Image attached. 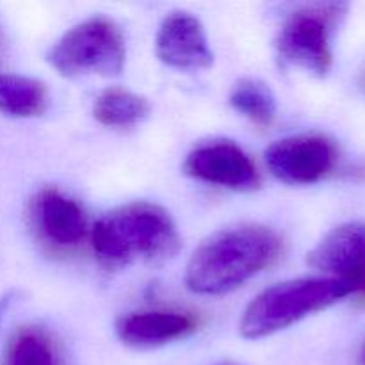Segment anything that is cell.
Listing matches in <instances>:
<instances>
[{"label": "cell", "mask_w": 365, "mask_h": 365, "mask_svg": "<svg viewBox=\"0 0 365 365\" xmlns=\"http://www.w3.org/2000/svg\"><path fill=\"white\" fill-rule=\"evenodd\" d=\"M280 253L282 239L273 228L255 223L223 228L195 250L185 285L195 294H227L273 266Z\"/></svg>", "instance_id": "obj_1"}, {"label": "cell", "mask_w": 365, "mask_h": 365, "mask_svg": "<svg viewBox=\"0 0 365 365\" xmlns=\"http://www.w3.org/2000/svg\"><path fill=\"white\" fill-rule=\"evenodd\" d=\"M96 259L120 267L138 259H170L180 248L177 225L166 209L150 202H132L103 214L89 232Z\"/></svg>", "instance_id": "obj_2"}, {"label": "cell", "mask_w": 365, "mask_h": 365, "mask_svg": "<svg viewBox=\"0 0 365 365\" xmlns=\"http://www.w3.org/2000/svg\"><path fill=\"white\" fill-rule=\"evenodd\" d=\"M355 294H359L355 285L331 277H307L274 284L248 303L239 321V331L252 341L269 337Z\"/></svg>", "instance_id": "obj_3"}, {"label": "cell", "mask_w": 365, "mask_h": 365, "mask_svg": "<svg viewBox=\"0 0 365 365\" xmlns=\"http://www.w3.org/2000/svg\"><path fill=\"white\" fill-rule=\"evenodd\" d=\"M63 77L121 73L127 46L121 29L106 16H91L68 29L46 56Z\"/></svg>", "instance_id": "obj_4"}, {"label": "cell", "mask_w": 365, "mask_h": 365, "mask_svg": "<svg viewBox=\"0 0 365 365\" xmlns=\"http://www.w3.org/2000/svg\"><path fill=\"white\" fill-rule=\"evenodd\" d=\"M348 13V4H307L292 11L277 39L278 57L284 64L303 68L323 77L334 63L331 38Z\"/></svg>", "instance_id": "obj_5"}, {"label": "cell", "mask_w": 365, "mask_h": 365, "mask_svg": "<svg viewBox=\"0 0 365 365\" xmlns=\"http://www.w3.org/2000/svg\"><path fill=\"white\" fill-rule=\"evenodd\" d=\"M271 175L289 185H312L334 173L339 148L324 134H298L278 139L264 153Z\"/></svg>", "instance_id": "obj_6"}, {"label": "cell", "mask_w": 365, "mask_h": 365, "mask_svg": "<svg viewBox=\"0 0 365 365\" xmlns=\"http://www.w3.org/2000/svg\"><path fill=\"white\" fill-rule=\"evenodd\" d=\"M184 171L205 184L232 191H255L260 187V171L252 157L228 139L203 143L187 153Z\"/></svg>", "instance_id": "obj_7"}, {"label": "cell", "mask_w": 365, "mask_h": 365, "mask_svg": "<svg viewBox=\"0 0 365 365\" xmlns=\"http://www.w3.org/2000/svg\"><path fill=\"white\" fill-rule=\"evenodd\" d=\"M31 223L38 239L53 250L81 246L91 228L81 203L57 187H43L31 202Z\"/></svg>", "instance_id": "obj_8"}, {"label": "cell", "mask_w": 365, "mask_h": 365, "mask_svg": "<svg viewBox=\"0 0 365 365\" xmlns=\"http://www.w3.org/2000/svg\"><path fill=\"white\" fill-rule=\"evenodd\" d=\"M307 262L324 277L353 284L365 298V221H351L328 232L309 253Z\"/></svg>", "instance_id": "obj_9"}, {"label": "cell", "mask_w": 365, "mask_h": 365, "mask_svg": "<svg viewBox=\"0 0 365 365\" xmlns=\"http://www.w3.org/2000/svg\"><path fill=\"white\" fill-rule=\"evenodd\" d=\"M155 53L177 70H205L214 61L202 21L187 11H171L164 16L155 36Z\"/></svg>", "instance_id": "obj_10"}, {"label": "cell", "mask_w": 365, "mask_h": 365, "mask_svg": "<svg viewBox=\"0 0 365 365\" xmlns=\"http://www.w3.org/2000/svg\"><path fill=\"white\" fill-rule=\"evenodd\" d=\"M198 327V317L192 314L180 310H143L118 317L114 331L125 346L152 349L182 341L195 334Z\"/></svg>", "instance_id": "obj_11"}, {"label": "cell", "mask_w": 365, "mask_h": 365, "mask_svg": "<svg viewBox=\"0 0 365 365\" xmlns=\"http://www.w3.org/2000/svg\"><path fill=\"white\" fill-rule=\"evenodd\" d=\"M48 91L38 78L0 71V113L13 118L41 116Z\"/></svg>", "instance_id": "obj_12"}, {"label": "cell", "mask_w": 365, "mask_h": 365, "mask_svg": "<svg viewBox=\"0 0 365 365\" xmlns=\"http://www.w3.org/2000/svg\"><path fill=\"white\" fill-rule=\"evenodd\" d=\"M150 113L148 100L125 88H107L93 103V116L110 128H134Z\"/></svg>", "instance_id": "obj_13"}, {"label": "cell", "mask_w": 365, "mask_h": 365, "mask_svg": "<svg viewBox=\"0 0 365 365\" xmlns=\"http://www.w3.org/2000/svg\"><path fill=\"white\" fill-rule=\"evenodd\" d=\"M2 365H64V359L48 331L21 327L7 342Z\"/></svg>", "instance_id": "obj_14"}, {"label": "cell", "mask_w": 365, "mask_h": 365, "mask_svg": "<svg viewBox=\"0 0 365 365\" xmlns=\"http://www.w3.org/2000/svg\"><path fill=\"white\" fill-rule=\"evenodd\" d=\"M230 106L259 127H269L277 118V98L266 82L241 78L230 89Z\"/></svg>", "instance_id": "obj_15"}, {"label": "cell", "mask_w": 365, "mask_h": 365, "mask_svg": "<svg viewBox=\"0 0 365 365\" xmlns=\"http://www.w3.org/2000/svg\"><path fill=\"white\" fill-rule=\"evenodd\" d=\"M7 56H9V41H7L6 32H4L2 25H0V71H4L2 68L6 66Z\"/></svg>", "instance_id": "obj_16"}, {"label": "cell", "mask_w": 365, "mask_h": 365, "mask_svg": "<svg viewBox=\"0 0 365 365\" xmlns=\"http://www.w3.org/2000/svg\"><path fill=\"white\" fill-rule=\"evenodd\" d=\"M360 365H365V344H364L362 351H360Z\"/></svg>", "instance_id": "obj_17"}, {"label": "cell", "mask_w": 365, "mask_h": 365, "mask_svg": "<svg viewBox=\"0 0 365 365\" xmlns=\"http://www.w3.org/2000/svg\"><path fill=\"white\" fill-rule=\"evenodd\" d=\"M214 365H234V364H228V362H223V364H214Z\"/></svg>", "instance_id": "obj_18"}, {"label": "cell", "mask_w": 365, "mask_h": 365, "mask_svg": "<svg viewBox=\"0 0 365 365\" xmlns=\"http://www.w3.org/2000/svg\"><path fill=\"white\" fill-rule=\"evenodd\" d=\"M362 82H364V88H365V71H364V78H362Z\"/></svg>", "instance_id": "obj_19"}]
</instances>
